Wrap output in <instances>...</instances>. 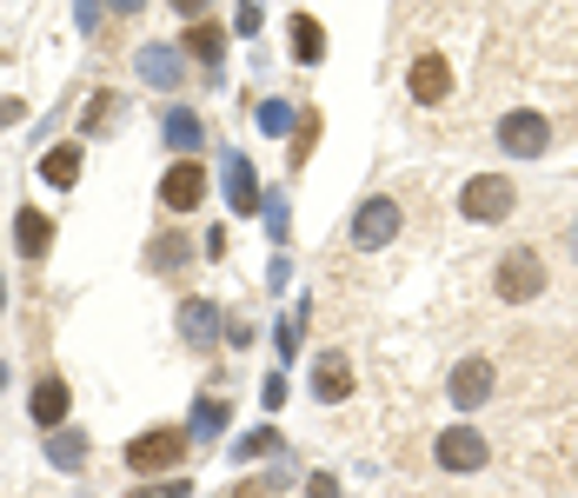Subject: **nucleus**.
<instances>
[{"instance_id": "nucleus-31", "label": "nucleus", "mask_w": 578, "mask_h": 498, "mask_svg": "<svg viewBox=\"0 0 578 498\" xmlns=\"http://www.w3.org/2000/svg\"><path fill=\"white\" fill-rule=\"evenodd\" d=\"M20 113H27V106H20V100H13V93H0V126H13V120H20Z\"/></svg>"}, {"instance_id": "nucleus-14", "label": "nucleus", "mask_w": 578, "mask_h": 498, "mask_svg": "<svg viewBox=\"0 0 578 498\" xmlns=\"http://www.w3.org/2000/svg\"><path fill=\"white\" fill-rule=\"evenodd\" d=\"M13 253H20V260H47V253H53V220H47L40 206H20V213H13Z\"/></svg>"}, {"instance_id": "nucleus-17", "label": "nucleus", "mask_w": 578, "mask_h": 498, "mask_svg": "<svg viewBox=\"0 0 578 498\" xmlns=\"http://www.w3.org/2000/svg\"><path fill=\"white\" fill-rule=\"evenodd\" d=\"M180 47H186V60H200L206 73H220V60H226V33H220L213 20H186Z\"/></svg>"}, {"instance_id": "nucleus-23", "label": "nucleus", "mask_w": 578, "mask_h": 498, "mask_svg": "<svg viewBox=\"0 0 578 498\" xmlns=\"http://www.w3.org/2000/svg\"><path fill=\"white\" fill-rule=\"evenodd\" d=\"M300 120H293V106L286 100H260V133H293Z\"/></svg>"}, {"instance_id": "nucleus-35", "label": "nucleus", "mask_w": 578, "mask_h": 498, "mask_svg": "<svg viewBox=\"0 0 578 498\" xmlns=\"http://www.w3.org/2000/svg\"><path fill=\"white\" fill-rule=\"evenodd\" d=\"M0 313H7V280H0Z\"/></svg>"}, {"instance_id": "nucleus-5", "label": "nucleus", "mask_w": 578, "mask_h": 498, "mask_svg": "<svg viewBox=\"0 0 578 498\" xmlns=\"http://www.w3.org/2000/svg\"><path fill=\"white\" fill-rule=\"evenodd\" d=\"M393 240H399V200L373 193V200L353 213V246H359V253H379V246H393Z\"/></svg>"}, {"instance_id": "nucleus-27", "label": "nucleus", "mask_w": 578, "mask_h": 498, "mask_svg": "<svg viewBox=\"0 0 578 498\" xmlns=\"http://www.w3.org/2000/svg\"><path fill=\"white\" fill-rule=\"evenodd\" d=\"M133 498H193V479H180V472L173 479H146Z\"/></svg>"}, {"instance_id": "nucleus-10", "label": "nucleus", "mask_w": 578, "mask_h": 498, "mask_svg": "<svg viewBox=\"0 0 578 498\" xmlns=\"http://www.w3.org/2000/svg\"><path fill=\"white\" fill-rule=\"evenodd\" d=\"M67 406H73L67 379H60V373H40V379H33V399H27L33 426H40V433H60V426H67Z\"/></svg>"}, {"instance_id": "nucleus-34", "label": "nucleus", "mask_w": 578, "mask_h": 498, "mask_svg": "<svg viewBox=\"0 0 578 498\" xmlns=\"http://www.w3.org/2000/svg\"><path fill=\"white\" fill-rule=\"evenodd\" d=\"M233 498H273V492H266V486H240Z\"/></svg>"}, {"instance_id": "nucleus-7", "label": "nucleus", "mask_w": 578, "mask_h": 498, "mask_svg": "<svg viewBox=\"0 0 578 498\" xmlns=\"http://www.w3.org/2000/svg\"><path fill=\"white\" fill-rule=\"evenodd\" d=\"M493 386H499V373H493V359H479V353H473V359H459V366H453V379H446V393H453V406H459V413H479V406L493 399Z\"/></svg>"}, {"instance_id": "nucleus-24", "label": "nucleus", "mask_w": 578, "mask_h": 498, "mask_svg": "<svg viewBox=\"0 0 578 498\" xmlns=\"http://www.w3.org/2000/svg\"><path fill=\"white\" fill-rule=\"evenodd\" d=\"M313 146H320V113H306V120L293 126V166H306V160H313Z\"/></svg>"}, {"instance_id": "nucleus-3", "label": "nucleus", "mask_w": 578, "mask_h": 498, "mask_svg": "<svg viewBox=\"0 0 578 498\" xmlns=\"http://www.w3.org/2000/svg\"><path fill=\"white\" fill-rule=\"evenodd\" d=\"M186 446H193V439H186L180 426H153V433H140V439L126 446V466H133L140 479H153V472H173V466L186 459Z\"/></svg>"}, {"instance_id": "nucleus-15", "label": "nucleus", "mask_w": 578, "mask_h": 498, "mask_svg": "<svg viewBox=\"0 0 578 498\" xmlns=\"http://www.w3.org/2000/svg\"><path fill=\"white\" fill-rule=\"evenodd\" d=\"M200 260V246L186 240V233H160L153 246H146V273H160V280H173V273H186Z\"/></svg>"}, {"instance_id": "nucleus-1", "label": "nucleus", "mask_w": 578, "mask_h": 498, "mask_svg": "<svg viewBox=\"0 0 578 498\" xmlns=\"http://www.w3.org/2000/svg\"><path fill=\"white\" fill-rule=\"evenodd\" d=\"M493 293H499L506 306H533V299L546 293V260H539L533 246H513V253L499 260V273H493Z\"/></svg>"}, {"instance_id": "nucleus-21", "label": "nucleus", "mask_w": 578, "mask_h": 498, "mask_svg": "<svg viewBox=\"0 0 578 498\" xmlns=\"http://www.w3.org/2000/svg\"><path fill=\"white\" fill-rule=\"evenodd\" d=\"M160 133H166V146H173V153H193V146H206V126H200V113H186V106H173Z\"/></svg>"}, {"instance_id": "nucleus-2", "label": "nucleus", "mask_w": 578, "mask_h": 498, "mask_svg": "<svg viewBox=\"0 0 578 498\" xmlns=\"http://www.w3.org/2000/svg\"><path fill=\"white\" fill-rule=\"evenodd\" d=\"M513 200H519V186H513L506 173H473V180L459 186V213L479 220V226H499V220L513 213Z\"/></svg>"}, {"instance_id": "nucleus-36", "label": "nucleus", "mask_w": 578, "mask_h": 498, "mask_svg": "<svg viewBox=\"0 0 578 498\" xmlns=\"http://www.w3.org/2000/svg\"><path fill=\"white\" fill-rule=\"evenodd\" d=\"M0 393H7V359H0Z\"/></svg>"}, {"instance_id": "nucleus-11", "label": "nucleus", "mask_w": 578, "mask_h": 498, "mask_svg": "<svg viewBox=\"0 0 578 498\" xmlns=\"http://www.w3.org/2000/svg\"><path fill=\"white\" fill-rule=\"evenodd\" d=\"M173 319H180V339H186L193 353H213V346H220V306H213V299H180Z\"/></svg>"}, {"instance_id": "nucleus-13", "label": "nucleus", "mask_w": 578, "mask_h": 498, "mask_svg": "<svg viewBox=\"0 0 578 498\" xmlns=\"http://www.w3.org/2000/svg\"><path fill=\"white\" fill-rule=\"evenodd\" d=\"M220 173H226V206H233V213H260V206H266V193H260V180H253V160H246V153H226V166H220Z\"/></svg>"}, {"instance_id": "nucleus-16", "label": "nucleus", "mask_w": 578, "mask_h": 498, "mask_svg": "<svg viewBox=\"0 0 578 498\" xmlns=\"http://www.w3.org/2000/svg\"><path fill=\"white\" fill-rule=\"evenodd\" d=\"M346 393H353V359H346V353H320V359H313V399L339 406Z\"/></svg>"}, {"instance_id": "nucleus-8", "label": "nucleus", "mask_w": 578, "mask_h": 498, "mask_svg": "<svg viewBox=\"0 0 578 498\" xmlns=\"http://www.w3.org/2000/svg\"><path fill=\"white\" fill-rule=\"evenodd\" d=\"M433 459H439L446 472H479L493 453H486V439H479L473 426H446V433H439V446H433Z\"/></svg>"}, {"instance_id": "nucleus-30", "label": "nucleus", "mask_w": 578, "mask_h": 498, "mask_svg": "<svg viewBox=\"0 0 578 498\" xmlns=\"http://www.w3.org/2000/svg\"><path fill=\"white\" fill-rule=\"evenodd\" d=\"M306 498H339V486H333L326 472H313V479H306Z\"/></svg>"}, {"instance_id": "nucleus-4", "label": "nucleus", "mask_w": 578, "mask_h": 498, "mask_svg": "<svg viewBox=\"0 0 578 498\" xmlns=\"http://www.w3.org/2000/svg\"><path fill=\"white\" fill-rule=\"evenodd\" d=\"M499 153H513V160H539L546 146H552V120L546 113H526V106H513V113H499Z\"/></svg>"}, {"instance_id": "nucleus-29", "label": "nucleus", "mask_w": 578, "mask_h": 498, "mask_svg": "<svg viewBox=\"0 0 578 498\" xmlns=\"http://www.w3.org/2000/svg\"><path fill=\"white\" fill-rule=\"evenodd\" d=\"M73 20H80V33H93L100 27V0H73Z\"/></svg>"}, {"instance_id": "nucleus-26", "label": "nucleus", "mask_w": 578, "mask_h": 498, "mask_svg": "<svg viewBox=\"0 0 578 498\" xmlns=\"http://www.w3.org/2000/svg\"><path fill=\"white\" fill-rule=\"evenodd\" d=\"M80 126H87V133H100V126H113V93H93V100L80 106Z\"/></svg>"}, {"instance_id": "nucleus-25", "label": "nucleus", "mask_w": 578, "mask_h": 498, "mask_svg": "<svg viewBox=\"0 0 578 498\" xmlns=\"http://www.w3.org/2000/svg\"><path fill=\"white\" fill-rule=\"evenodd\" d=\"M266 453H280V433H266V426H260V433H246V439L233 446V459H240V466H246V459H266Z\"/></svg>"}, {"instance_id": "nucleus-22", "label": "nucleus", "mask_w": 578, "mask_h": 498, "mask_svg": "<svg viewBox=\"0 0 578 498\" xmlns=\"http://www.w3.org/2000/svg\"><path fill=\"white\" fill-rule=\"evenodd\" d=\"M226 433V399H193V419H186V439H220Z\"/></svg>"}, {"instance_id": "nucleus-20", "label": "nucleus", "mask_w": 578, "mask_h": 498, "mask_svg": "<svg viewBox=\"0 0 578 498\" xmlns=\"http://www.w3.org/2000/svg\"><path fill=\"white\" fill-rule=\"evenodd\" d=\"M293 60L300 67H320L326 60V27L313 13H293Z\"/></svg>"}, {"instance_id": "nucleus-12", "label": "nucleus", "mask_w": 578, "mask_h": 498, "mask_svg": "<svg viewBox=\"0 0 578 498\" xmlns=\"http://www.w3.org/2000/svg\"><path fill=\"white\" fill-rule=\"evenodd\" d=\"M133 67H140V80H146V87H160V93H173V87H180V73H186L180 47H166V40L140 47V53H133Z\"/></svg>"}, {"instance_id": "nucleus-32", "label": "nucleus", "mask_w": 578, "mask_h": 498, "mask_svg": "<svg viewBox=\"0 0 578 498\" xmlns=\"http://www.w3.org/2000/svg\"><path fill=\"white\" fill-rule=\"evenodd\" d=\"M173 7H180L186 20H206V7H213V0H173Z\"/></svg>"}, {"instance_id": "nucleus-19", "label": "nucleus", "mask_w": 578, "mask_h": 498, "mask_svg": "<svg viewBox=\"0 0 578 498\" xmlns=\"http://www.w3.org/2000/svg\"><path fill=\"white\" fill-rule=\"evenodd\" d=\"M47 466H53V472H80V466H87V433H80V426L47 433Z\"/></svg>"}, {"instance_id": "nucleus-33", "label": "nucleus", "mask_w": 578, "mask_h": 498, "mask_svg": "<svg viewBox=\"0 0 578 498\" xmlns=\"http://www.w3.org/2000/svg\"><path fill=\"white\" fill-rule=\"evenodd\" d=\"M107 7H113V13H140L146 0H107Z\"/></svg>"}, {"instance_id": "nucleus-18", "label": "nucleus", "mask_w": 578, "mask_h": 498, "mask_svg": "<svg viewBox=\"0 0 578 498\" xmlns=\"http://www.w3.org/2000/svg\"><path fill=\"white\" fill-rule=\"evenodd\" d=\"M80 166H87V146H80V140H67V146H47V153H40V180H47V186H73V180H80Z\"/></svg>"}, {"instance_id": "nucleus-28", "label": "nucleus", "mask_w": 578, "mask_h": 498, "mask_svg": "<svg viewBox=\"0 0 578 498\" xmlns=\"http://www.w3.org/2000/svg\"><path fill=\"white\" fill-rule=\"evenodd\" d=\"M233 33H260V0H240V13H233Z\"/></svg>"}, {"instance_id": "nucleus-9", "label": "nucleus", "mask_w": 578, "mask_h": 498, "mask_svg": "<svg viewBox=\"0 0 578 498\" xmlns=\"http://www.w3.org/2000/svg\"><path fill=\"white\" fill-rule=\"evenodd\" d=\"M406 87H413V100H419V106L453 100V60H446V53H419V60H413V73H406Z\"/></svg>"}, {"instance_id": "nucleus-6", "label": "nucleus", "mask_w": 578, "mask_h": 498, "mask_svg": "<svg viewBox=\"0 0 578 498\" xmlns=\"http://www.w3.org/2000/svg\"><path fill=\"white\" fill-rule=\"evenodd\" d=\"M160 206H166V213H193V206H206V166H200V160H173L166 180H160Z\"/></svg>"}]
</instances>
